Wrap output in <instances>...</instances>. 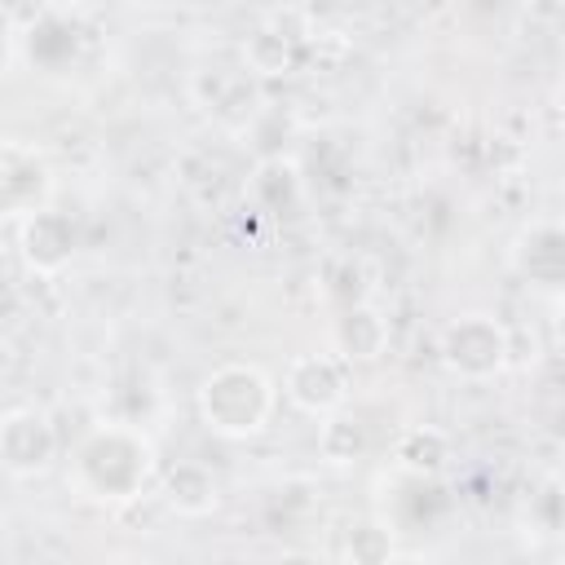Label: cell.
<instances>
[{
  "mask_svg": "<svg viewBox=\"0 0 565 565\" xmlns=\"http://www.w3.org/2000/svg\"><path fill=\"white\" fill-rule=\"evenodd\" d=\"M18 252L26 260L31 274H57L71 252H75V225L66 212L40 207L31 216H22V234H18Z\"/></svg>",
  "mask_w": 565,
  "mask_h": 565,
  "instance_id": "cell-7",
  "label": "cell"
},
{
  "mask_svg": "<svg viewBox=\"0 0 565 565\" xmlns=\"http://www.w3.org/2000/svg\"><path fill=\"white\" fill-rule=\"evenodd\" d=\"M57 455V433L44 411L35 406H13L0 419V463L9 477H40L49 472Z\"/></svg>",
  "mask_w": 565,
  "mask_h": 565,
  "instance_id": "cell-4",
  "label": "cell"
},
{
  "mask_svg": "<svg viewBox=\"0 0 565 565\" xmlns=\"http://www.w3.org/2000/svg\"><path fill=\"white\" fill-rule=\"evenodd\" d=\"M243 62H247L252 75L274 79V75H287V71L296 66V44H291L282 31H274V26H260V31L247 35V44H243Z\"/></svg>",
  "mask_w": 565,
  "mask_h": 565,
  "instance_id": "cell-12",
  "label": "cell"
},
{
  "mask_svg": "<svg viewBox=\"0 0 565 565\" xmlns=\"http://www.w3.org/2000/svg\"><path fill=\"white\" fill-rule=\"evenodd\" d=\"M344 556L358 561V565H380V561L393 556V534H388L384 525H375V521H362V525L349 530Z\"/></svg>",
  "mask_w": 565,
  "mask_h": 565,
  "instance_id": "cell-15",
  "label": "cell"
},
{
  "mask_svg": "<svg viewBox=\"0 0 565 565\" xmlns=\"http://www.w3.org/2000/svg\"><path fill=\"white\" fill-rule=\"evenodd\" d=\"M552 327H556V340H561V344H565V305H561V309H556V318H552Z\"/></svg>",
  "mask_w": 565,
  "mask_h": 565,
  "instance_id": "cell-16",
  "label": "cell"
},
{
  "mask_svg": "<svg viewBox=\"0 0 565 565\" xmlns=\"http://www.w3.org/2000/svg\"><path fill=\"white\" fill-rule=\"evenodd\" d=\"M252 190H256V199L269 207V212H282V207H291L296 199H300V172L287 163V172H282V159H265L260 163V172H256V181H252Z\"/></svg>",
  "mask_w": 565,
  "mask_h": 565,
  "instance_id": "cell-14",
  "label": "cell"
},
{
  "mask_svg": "<svg viewBox=\"0 0 565 565\" xmlns=\"http://www.w3.org/2000/svg\"><path fill=\"white\" fill-rule=\"evenodd\" d=\"M331 335H335V353L344 362H375L388 349V322L371 300L344 305Z\"/></svg>",
  "mask_w": 565,
  "mask_h": 565,
  "instance_id": "cell-8",
  "label": "cell"
},
{
  "mask_svg": "<svg viewBox=\"0 0 565 565\" xmlns=\"http://www.w3.org/2000/svg\"><path fill=\"white\" fill-rule=\"evenodd\" d=\"M397 463L411 472V477H437L446 463H450V437L433 424H419V428H406L397 437Z\"/></svg>",
  "mask_w": 565,
  "mask_h": 565,
  "instance_id": "cell-10",
  "label": "cell"
},
{
  "mask_svg": "<svg viewBox=\"0 0 565 565\" xmlns=\"http://www.w3.org/2000/svg\"><path fill=\"white\" fill-rule=\"evenodd\" d=\"M318 450L327 463H353L362 450H366V428L340 411L322 415V428H318Z\"/></svg>",
  "mask_w": 565,
  "mask_h": 565,
  "instance_id": "cell-13",
  "label": "cell"
},
{
  "mask_svg": "<svg viewBox=\"0 0 565 565\" xmlns=\"http://www.w3.org/2000/svg\"><path fill=\"white\" fill-rule=\"evenodd\" d=\"M150 472H154V446L124 424L97 428L75 455V481L93 499H137Z\"/></svg>",
  "mask_w": 565,
  "mask_h": 565,
  "instance_id": "cell-1",
  "label": "cell"
},
{
  "mask_svg": "<svg viewBox=\"0 0 565 565\" xmlns=\"http://www.w3.org/2000/svg\"><path fill=\"white\" fill-rule=\"evenodd\" d=\"M441 362L463 380H490L512 358V331L490 313H463L441 331Z\"/></svg>",
  "mask_w": 565,
  "mask_h": 565,
  "instance_id": "cell-3",
  "label": "cell"
},
{
  "mask_svg": "<svg viewBox=\"0 0 565 565\" xmlns=\"http://www.w3.org/2000/svg\"><path fill=\"white\" fill-rule=\"evenodd\" d=\"M282 393L291 397V406H300L305 415H331L344 406L349 397V375L344 362L331 353H300L287 366Z\"/></svg>",
  "mask_w": 565,
  "mask_h": 565,
  "instance_id": "cell-6",
  "label": "cell"
},
{
  "mask_svg": "<svg viewBox=\"0 0 565 565\" xmlns=\"http://www.w3.org/2000/svg\"><path fill=\"white\" fill-rule=\"evenodd\" d=\"M53 194V168L44 159V150L26 146V141H4L0 154V203L9 216H31L40 207H49Z\"/></svg>",
  "mask_w": 565,
  "mask_h": 565,
  "instance_id": "cell-5",
  "label": "cell"
},
{
  "mask_svg": "<svg viewBox=\"0 0 565 565\" xmlns=\"http://www.w3.org/2000/svg\"><path fill=\"white\" fill-rule=\"evenodd\" d=\"M159 494L163 503L177 512V516H207L216 508V477L212 468L194 463V459H177L172 468H163V481H159Z\"/></svg>",
  "mask_w": 565,
  "mask_h": 565,
  "instance_id": "cell-9",
  "label": "cell"
},
{
  "mask_svg": "<svg viewBox=\"0 0 565 565\" xmlns=\"http://www.w3.org/2000/svg\"><path fill=\"white\" fill-rule=\"evenodd\" d=\"M547 260H552V274H556V287L565 282V230H552V225H539L530 230L521 243H516V269L543 287V274H547Z\"/></svg>",
  "mask_w": 565,
  "mask_h": 565,
  "instance_id": "cell-11",
  "label": "cell"
},
{
  "mask_svg": "<svg viewBox=\"0 0 565 565\" xmlns=\"http://www.w3.org/2000/svg\"><path fill=\"white\" fill-rule=\"evenodd\" d=\"M199 415L216 437H252L274 415V384L252 362H225L203 380Z\"/></svg>",
  "mask_w": 565,
  "mask_h": 565,
  "instance_id": "cell-2",
  "label": "cell"
}]
</instances>
